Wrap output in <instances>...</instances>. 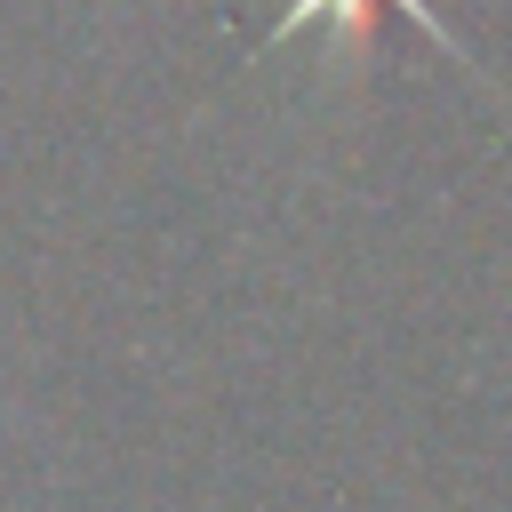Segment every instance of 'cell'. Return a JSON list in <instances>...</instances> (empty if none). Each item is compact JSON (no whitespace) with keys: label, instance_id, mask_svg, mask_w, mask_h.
Returning a JSON list of instances; mask_svg holds the SVG:
<instances>
[{"label":"cell","instance_id":"cell-1","mask_svg":"<svg viewBox=\"0 0 512 512\" xmlns=\"http://www.w3.org/2000/svg\"><path fill=\"white\" fill-rule=\"evenodd\" d=\"M384 8H392V16H408L416 32H432L440 48H456V40H448V24L432 16V0H288V8H280V24H272V40H288V32H304V24H344L352 40H368V24H376Z\"/></svg>","mask_w":512,"mask_h":512}]
</instances>
